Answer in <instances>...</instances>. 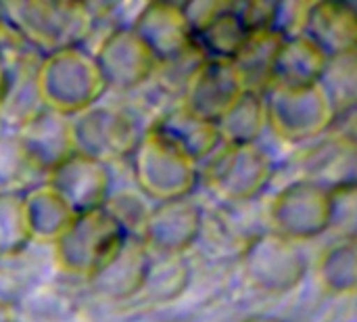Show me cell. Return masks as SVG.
<instances>
[{"label": "cell", "instance_id": "29", "mask_svg": "<svg viewBox=\"0 0 357 322\" xmlns=\"http://www.w3.org/2000/svg\"><path fill=\"white\" fill-rule=\"evenodd\" d=\"M102 207L111 214V218L121 226V230L128 237L140 239L155 203H151L138 189L136 191L123 189V191H117V193L111 191V195H109V199L105 201Z\"/></svg>", "mask_w": 357, "mask_h": 322}, {"label": "cell", "instance_id": "30", "mask_svg": "<svg viewBox=\"0 0 357 322\" xmlns=\"http://www.w3.org/2000/svg\"><path fill=\"white\" fill-rule=\"evenodd\" d=\"M29 170L15 134H4L0 138V189L2 191H13L10 186H15L23 174Z\"/></svg>", "mask_w": 357, "mask_h": 322}, {"label": "cell", "instance_id": "28", "mask_svg": "<svg viewBox=\"0 0 357 322\" xmlns=\"http://www.w3.org/2000/svg\"><path fill=\"white\" fill-rule=\"evenodd\" d=\"M31 241L25 218L23 193L0 191V256H15Z\"/></svg>", "mask_w": 357, "mask_h": 322}, {"label": "cell", "instance_id": "20", "mask_svg": "<svg viewBox=\"0 0 357 322\" xmlns=\"http://www.w3.org/2000/svg\"><path fill=\"white\" fill-rule=\"evenodd\" d=\"M326 63H328V57L307 38L303 36L287 38L278 46L270 84H280V86L316 84Z\"/></svg>", "mask_w": 357, "mask_h": 322}, {"label": "cell", "instance_id": "4", "mask_svg": "<svg viewBox=\"0 0 357 322\" xmlns=\"http://www.w3.org/2000/svg\"><path fill=\"white\" fill-rule=\"evenodd\" d=\"M268 128L282 140L305 142L328 134L339 122L322 86H280L270 84L264 90Z\"/></svg>", "mask_w": 357, "mask_h": 322}, {"label": "cell", "instance_id": "14", "mask_svg": "<svg viewBox=\"0 0 357 322\" xmlns=\"http://www.w3.org/2000/svg\"><path fill=\"white\" fill-rule=\"evenodd\" d=\"M130 27L146 44L157 63L174 61L195 48V34L182 4L146 2L140 6Z\"/></svg>", "mask_w": 357, "mask_h": 322}, {"label": "cell", "instance_id": "3", "mask_svg": "<svg viewBox=\"0 0 357 322\" xmlns=\"http://www.w3.org/2000/svg\"><path fill=\"white\" fill-rule=\"evenodd\" d=\"M136 189L155 205L188 197L201 180V168L153 126L132 151Z\"/></svg>", "mask_w": 357, "mask_h": 322}, {"label": "cell", "instance_id": "6", "mask_svg": "<svg viewBox=\"0 0 357 322\" xmlns=\"http://www.w3.org/2000/svg\"><path fill=\"white\" fill-rule=\"evenodd\" d=\"M274 161L257 145H222L201 170L205 186L230 203L259 197L272 182Z\"/></svg>", "mask_w": 357, "mask_h": 322}, {"label": "cell", "instance_id": "19", "mask_svg": "<svg viewBox=\"0 0 357 322\" xmlns=\"http://www.w3.org/2000/svg\"><path fill=\"white\" fill-rule=\"evenodd\" d=\"M153 128L197 163L209 159L222 147L218 126L213 122L197 117L184 107L172 109L161 119H157Z\"/></svg>", "mask_w": 357, "mask_h": 322}, {"label": "cell", "instance_id": "18", "mask_svg": "<svg viewBox=\"0 0 357 322\" xmlns=\"http://www.w3.org/2000/svg\"><path fill=\"white\" fill-rule=\"evenodd\" d=\"M303 38L316 44L328 59L356 52L357 17L347 2H310Z\"/></svg>", "mask_w": 357, "mask_h": 322}, {"label": "cell", "instance_id": "1", "mask_svg": "<svg viewBox=\"0 0 357 322\" xmlns=\"http://www.w3.org/2000/svg\"><path fill=\"white\" fill-rule=\"evenodd\" d=\"M94 13L79 2H6L0 19L38 57L82 46L92 34Z\"/></svg>", "mask_w": 357, "mask_h": 322}, {"label": "cell", "instance_id": "17", "mask_svg": "<svg viewBox=\"0 0 357 322\" xmlns=\"http://www.w3.org/2000/svg\"><path fill=\"white\" fill-rule=\"evenodd\" d=\"M151 258L153 256L142 239L126 237L113 258L90 279V285L107 300H132L140 295L144 287Z\"/></svg>", "mask_w": 357, "mask_h": 322}, {"label": "cell", "instance_id": "12", "mask_svg": "<svg viewBox=\"0 0 357 322\" xmlns=\"http://www.w3.org/2000/svg\"><path fill=\"white\" fill-rule=\"evenodd\" d=\"M15 138L29 170L44 174L75 153L71 117L42 107L17 126Z\"/></svg>", "mask_w": 357, "mask_h": 322}, {"label": "cell", "instance_id": "21", "mask_svg": "<svg viewBox=\"0 0 357 322\" xmlns=\"http://www.w3.org/2000/svg\"><path fill=\"white\" fill-rule=\"evenodd\" d=\"M23 205H25L29 237L42 243H54L75 218L71 207L46 182L25 191Z\"/></svg>", "mask_w": 357, "mask_h": 322}, {"label": "cell", "instance_id": "31", "mask_svg": "<svg viewBox=\"0 0 357 322\" xmlns=\"http://www.w3.org/2000/svg\"><path fill=\"white\" fill-rule=\"evenodd\" d=\"M10 78H13V65L8 63L6 54L0 48V107L10 90Z\"/></svg>", "mask_w": 357, "mask_h": 322}, {"label": "cell", "instance_id": "33", "mask_svg": "<svg viewBox=\"0 0 357 322\" xmlns=\"http://www.w3.org/2000/svg\"><path fill=\"white\" fill-rule=\"evenodd\" d=\"M245 322H280V321H274V319H270V316H253V319H249V321Z\"/></svg>", "mask_w": 357, "mask_h": 322}, {"label": "cell", "instance_id": "22", "mask_svg": "<svg viewBox=\"0 0 357 322\" xmlns=\"http://www.w3.org/2000/svg\"><path fill=\"white\" fill-rule=\"evenodd\" d=\"M222 145H257L268 130V111L261 92L247 90L218 122Z\"/></svg>", "mask_w": 357, "mask_h": 322}, {"label": "cell", "instance_id": "8", "mask_svg": "<svg viewBox=\"0 0 357 322\" xmlns=\"http://www.w3.org/2000/svg\"><path fill=\"white\" fill-rule=\"evenodd\" d=\"M272 233L289 241H310L331 230L333 193L307 180L284 186L270 205Z\"/></svg>", "mask_w": 357, "mask_h": 322}, {"label": "cell", "instance_id": "13", "mask_svg": "<svg viewBox=\"0 0 357 322\" xmlns=\"http://www.w3.org/2000/svg\"><path fill=\"white\" fill-rule=\"evenodd\" d=\"M46 184L52 186L77 216L105 205L111 195L113 176L107 163L73 153L46 174Z\"/></svg>", "mask_w": 357, "mask_h": 322}, {"label": "cell", "instance_id": "32", "mask_svg": "<svg viewBox=\"0 0 357 322\" xmlns=\"http://www.w3.org/2000/svg\"><path fill=\"white\" fill-rule=\"evenodd\" d=\"M0 322H17L15 306L8 300H2V298H0Z\"/></svg>", "mask_w": 357, "mask_h": 322}, {"label": "cell", "instance_id": "23", "mask_svg": "<svg viewBox=\"0 0 357 322\" xmlns=\"http://www.w3.org/2000/svg\"><path fill=\"white\" fill-rule=\"evenodd\" d=\"M247 38L249 31L245 29L232 4L228 2L224 10H220L209 23L195 31V46L201 50L205 59L234 61Z\"/></svg>", "mask_w": 357, "mask_h": 322}, {"label": "cell", "instance_id": "27", "mask_svg": "<svg viewBox=\"0 0 357 322\" xmlns=\"http://www.w3.org/2000/svg\"><path fill=\"white\" fill-rule=\"evenodd\" d=\"M186 283L188 266L184 256H153L140 295H149L157 302H169L186 289Z\"/></svg>", "mask_w": 357, "mask_h": 322}, {"label": "cell", "instance_id": "5", "mask_svg": "<svg viewBox=\"0 0 357 322\" xmlns=\"http://www.w3.org/2000/svg\"><path fill=\"white\" fill-rule=\"evenodd\" d=\"M126 237L128 235L105 207L77 214L67 230L52 243L54 262L65 272L90 281L113 258Z\"/></svg>", "mask_w": 357, "mask_h": 322}, {"label": "cell", "instance_id": "26", "mask_svg": "<svg viewBox=\"0 0 357 322\" xmlns=\"http://www.w3.org/2000/svg\"><path fill=\"white\" fill-rule=\"evenodd\" d=\"M320 283L337 295L356 291V239H343L326 249L318 266Z\"/></svg>", "mask_w": 357, "mask_h": 322}, {"label": "cell", "instance_id": "2", "mask_svg": "<svg viewBox=\"0 0 357 322\" xmlns=\"http://www.w3.org/2000/svg\"><path fill=\"white\" fill-rule=\"evenodd\" d=\"M33 90L42 109L75 117L98 105L109 88L94 54L75 46L38 59Z\"/></svg>", "mask_w": 357, "mask_h": 322}, {"label": "cell", "instance_id": "11", "mask_svg": "<svg viewBox=\"0 0 357 322\" xmlns=\"http://www.w3.org/2000/svg\"><path fill=\"white\" fill-rule=\"evenodd\" d=\"M94 61L107 88L134 90L149 82L157 71V59L128 25H117L105 36Z\"/></svg>", "mask_w": 357, "mask_h": 322}, {"label": "cell", "instance_id": "24", "mask_svg": "<svg viewBox=\"0 0 357 322\" xmlns=\"http://www.w3.org/2000/svg\"><path fill=\"white\" fill-rule=\"evenodd\" d=\"M282 38L276 31H257L249 34L241 52L234 59V65L243 73L247 90L261 92L272 82V67Z\"/></svg>", "mask_w": 357, "mask_h": 322}, {"label": "cell", "instance_id": "15", "mask_svg": "<svg viewBox=\"0 0 357 322\" xmlns=\"http://www.w3.org/2000/svg\"><path fill=\"white\" fill-rule=\"evenodd\" d=\"M201 228V205L184 197L157 203L140 239L153 256H184L186 249L199 239Z\"/></svg>", "mask_w": 357, "mask_h": 322}, {"label": "cell", "instance_id": "34", "mask_svg": "<svg viewBox=\"0 0 357 322\" xmlns=\"http://www.w3.org/2000/svg\"><path fill=\"white\" fill-rule=\"evenodd\" d=\"M4 134H6V122H4L2 115H0V138H2Z\"/></svg>", "mask_w": 357, "mask_h": 322}, {"label": "cell", "instance_id": "9", "mask_svg": "<svg viewBox=\"0 0 357 322\" xmlns=\"http://www.w3.org/2000/svg\"><path fill=\"white\" fill-rule=\"evenodd\" d=\"M243 266L255 289L268 293H287L303 281L307 272V258L299 243L270 230L247 243Z\"/></svg>", "mask_w": 357, "mask_h": 322}, {"label": "cell", "instance_id": "7", "mask_svg": "<svg viewBox=\"0 0 357 322\" xmlns=\"http://www.w3.org/2000/svg\"><path fill=\"white\" fill-rule=\"evenodd\" d=\"M71 126L75 153L107 166L130 157L142 136L132 113L111 105L105 107L100 103L71 117Z\"/></svg>", "mask_w": 357, "mask_h": 322}, {"label": "cell", "instance_id": "25", "mask_svg": "<svg viewBox=\"0 0 357 322\" xmlns=\"http://www.w3.org/2000/svg\"><path fill=\"white\" fill-rule=\"evenodd\" d=\"M356 52L328 59L318 84L326 92L337 119H343L356 109Z\"/></svg>", "mask_w": 357, "mask_h": 322}, {"label": "cell", "instance_id": "10", "mask_svg": "<svg viewBox=\"0 0 357 322\" xmlns=\"http://www.w3.org/2000/svg\"><path fill=\"white\" fill-rule=\"evenodd\" d=\"M245 92L247 84L234 61L205 59L188 78L180 107L215 124Z\"/></svg>", "mask_w": 357, "mask_h": 322}, {"label": "cell", "instance_id": "16", "mask_svg": "<svg viewBox=\"0 0 357 322\" xmlns=\"http://www.w3.org/2000/svg\"><path fill=\"white\" fill-rule=\"evenodd\" d=\"M301 176L331 193L356 186V138L354 134H326L299 159Z\"/></svg>", "mask_w": 357, "mask_h": 322}]
</instances>
